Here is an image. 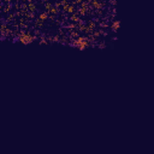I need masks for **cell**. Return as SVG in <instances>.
I'll use <instances>...</instances> for the list:
<instances>
[{
	"label": "cell",
	"mask_w": 154,
	"mask_h": 154,
	"mask_svg": "<svg viewBox=\"0 0 154 154\" xmlns=\"http://www.w3.org/2000/svg\"><path fill=\"white\" fill-rule=\"evenodd\" d=\"M119 27H120V21H114L113 23H112V25H111V29L113 30V31H117L118 29H119Z\"/></svg>",
	"instance_id": "obj_2"
},
{
	"label": "cell",
	"mask_w": 154,
	"mask_h": 154,
	"mask_svg": "<svg viewBox=\"0 0 154 154\" xmlns=\"http://www.w3.org/2000/svg\"><path fill=\"white\" fill-rule=\"evenodd\" d=\"M33 40H34V36H31L29 34H22L21 36H19V41H21L22 43H24V45H28V43L33 42Z\"/></svg>",
	"instance_id": "obj_1"
}]
</instances>
